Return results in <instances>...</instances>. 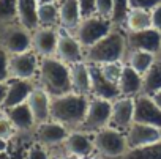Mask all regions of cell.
<instances>
[{
	"label": "cell",
	"instance_id": "836d02e7",
	"mask_svg": "<svg viewBox=\"0 0 161 159\" xmlns=\"http://www.w3.org/2000/svg\"><path fill=\"white\" fill-rule=\"evenodd\" d=\"M24 159H52V154H51L49 148H46L36 142L32 146H29V150L24 154Z\"/></svg>",
	"mask_w": 161,
	"mask_h": 159
},
{
	"label": "cell",
	"instance_id": "74e56055",
	"mask_svg": "<svg viewBox=\"0 0 161 159\" xmlns=\"http://www.w3.org/2000/svg\"><path fill=\"white\" fill-rule=\"evenodd\" d=\"M79 7H80V13L82 18H89L95 14V2L97 0H77Z\"/></svg>",
	"mask_w": 161,
	"mask_h": 159
},
{
	"label": "cell",
	"instance_id": "b9f144b4",
	"mask_svg": "<svg viewBox=\"0 0 161 159\" xmlns=\"http://www.w3.org/2000/svg\"><path fill=\"white\" fill-rule=\"evenodd\" d=\"M52 157H54V159H77V157H71V156L65 154L63 151H62V153H57V154H54Z\"/></svg>",
	"mask_w": 161,
	"mask_h": 159
},
{
	"label": "cell",
	"instance_id": "4dcf8cb0",
	"mask_svg": "<svg viewBox=\"0 0 161 159\" xmlns=\"http://www.w3.org/2000/svg\"><path fill=\"white\" fill-rule=\"evenodd\" d=\"M128 11H130L128 0H114V13H112V18H111L114 27L123 29Z\"/></svg>",
	"mask_w": 161,
	"mask_h": 159
},
{
	"label": "cell",
	"instance_id": "83f0119b",
	"mask_svg": "<svg viewBox=\"0 0 161 159\" xmlns=\"http://www.w3.org/2000/svg\"><path fill=\"white\" fill-rule=\"evenodd\" d=\"M36 14H38V25L40 27H52V29H58L60 27L58 2H51V3L38 5Z\"/></svg>",
	"mask_w": 161,
	"mask_h": 159
},
{
	"label": "cell",
	"instance_id": "8992f818",
	"mask_svg": "<svg viewBox=\"0 0 161 159\" xmlns=\"http://www.w3.org/2000/svg\"><path fill=\"white\" fill-rule=\"evenodd\" d=\"M111 114H112V101L90 96L86 118H84V121H82L79 129L84 131V132L93 134V132L109 126Z\"/></svg>",
	"mask_w": 161,
	"mask_h": 159
},
{
	"label": "cell",
	"instance_id": "60d3db41",
	"mask_svg": "<svg viewBox=\"0 0 161 159\" xmlns=\"http://www.w3.org/2000/svg\"><path fill=\"white\" fill-rule=\"evenodd\" d=\"M7 151H8V142L3 140V139H0V154L7 153Z\"/></svg>",
	"mask_w": 161,
	"mask_h": 159
},
{
	"label": "cell",
	"instance_id": "4fadbf2b",
	"mask_svg": "<svg viewBox=\"0 0 161 159\" xmlns=\"http://www.w3.org/2000/svg\"><path fill=\"white\" fill-rule=\"evenodd\" d=\"M134 121L161 128V107L148 95L134 96Z\"/></svg>",
	"mask_w": 161,
	"mask_h": 159
},
{
	"label": "cell",
	"instance_id": "c3c4849f",
	"mask_svg": "<svg viewBox=\"0 0 161 159\" xmlns=\"http://www.w3.org/2000/svg\"><path fill=\"white\" fill-rule=\"evenodd\" d=\"M52 159H54V157H52Z\"/></svg>",
	"mask_w": 161,
	"mask_h": 159
},
{
	"label": "cell",
	"instance_id": "9a60e30c",
	"mask_svg": "<svg viewBox=\"0 0 161 159\" xmlns=\"http://www.w3.org/2000/svg\"><path fill=\"white\" fill-rule=\"evenodd\" d=\"M60 29V27H58ZM58 29L38 27L32 32V50L40 57H52L57 50Z\"/></svg>",
	"mask_w": 161,
	"mask_h": 159
},
{
	"label": "cell",
	"instance_id": "d590c367",
	"mask_svg": "<svg viewBox=\"0 0 161 159\" xmlns=\"http://www.w3.org/2000/svg\"><path fill=\"white\" fill-rule=\"evenodd\" d=\"M112 13H114V0H97L95 2V14L111 19Z\"/></svg>",
	"mask_w": 161,
	"mask_h": 159
},
{
	"label": "cell",
	"instance_id": "d6986e66",
	"mask_svg": "<svg viewBox=\"0 0 161 159\" xmlns=\"http://www.w3.org/2000/svg\"><path fill=\"white\" fill-rule=\"evenodd\" d=\"M27 104L35 117L36 125L51 120V95L43 87L36 85L33 88V92L27 99Z\"/></svg>",
	"mask_w": 161,
	"mask_h": 159
},
{
	"label": "cell",
	"instance_id": "bcb514c9",
	"mask_svg": "<svg viewBox=\"0 0 161 159\" xmlns=\"http://www.w3.org/2000/svg\"><path fill=\"white\" fill-rule=\"evenodd\" d=\"M159 54H161V50H159Z\"/></svg>",
	"mask_w": 161,
	"mask_h": 159
},
{
	"label": "cell",
	"instance_id": "8fae6325",
	"mask_svg": "<svg viewBox=\"0 0 161 159\" xmlns=\"http://www.w3.org/2000/svg\"><path fill=\"white\" fill-rule=\"evenodd\" d=\"M55 57H58L62 61L68 65H74L79 61H86V52L80 43L76 40L73 32L58 29V43H57V50Z\"/></svg>",
	"mask_w": 161,
	"mask_h": 159
},
{
	"label": "cell",
	"instance_id": "277c9868",
	"mask_svg": "<svg viewBox=\"0 0 161 159\" xmlns=\"http://www.w3.org/2000/svg\"><path fill=\"white\" fill-rule=\"evenodd\" d=\"M93 142L95 151L101 159H117L130 150L125 131L114 126H106L93 132Z\"/></svg>",
	"mask_w": 161,
	"mask_h": 159
},
{
	"label": "cell",
	"instance_id": "7402d4cb",
	"mask_svg": "<svg viewBox=\"0 0 161 159\" xmlns=\"http://www.w3.org/2000/svg\"><path fill=\"white\" fill-rule=\"evenodd\" d=\"M71 68V87L73 92L92 96V79H90V68L87 61H79L69 65Z\"/></svg>",
	"mask_w": 161,
	"mask_h": 159
},
{
	"label": "cell",
	"instance_id": "f35d334b",
	"mask_svg": "<svg viewBox=\"0 0 161 159\" xmlns=\"http://www.w3.org/2000/svg\"><path fill=\"white\" fill-rule=\"evenodd\" d=\"M150 13H152V27L161 33V3H158Z\"/></svg>",
	"mask_w": 161,
	"mask_h": 159
},
{
	"label": "cell",
	"instance_id": "e0dca14e",
	"mask_svg": "<svg viewBox=\"0 0 161 159\" xmlns=\"http://www.w3.org/2000/svg\"><path fill=\"white\" fill-rule=\"evenodd\" d=\"M133 121H134V98L120 96L115 101H112V114L109 126L126 131Z\"/></svg>",
	"mask_w": 161,
	"mask_h": 159
},
{
	"label": "cell",
	"instance_id": "f546056e",
	"mask_svg": "<svg viewBox=\"0 0 161 159\" xmlns=\"http://www.w3.org/2000/svg\"><path fill=\"white\" fill-rule=\"evenodd\" d=\"M0 22H18V0H0Z\"/></svg>",
	"mask_w": 161,
	"mask_h": 159
},
{
	"label": "cell",
	"instance_id": "7bdbcfd3",
	"mask_svg": "<svg viewBox=\"0 0 161 159\" xmlns=\"http://www.w3.org/2000/svg\"><path fill=\"white\" fill-rule=\"evenodd\" d=\"M152 98H153V99L156 101V104H158V106L161 107V92H158V93H156L155 96H152Z\"/></svg>",
	"mask_w": 161,
	"mask_h": 159
},
{
	"label": "cell",
	"instance_id": "ffe728a7",
	"mask_svg": "<svg viewBox=\"0 0 161 159\" xmlns=\"http://www.w3.org/2000/svg\"><path fill=\"white\" fill-rule=\"evenodd\" d=\"M119 90L120 96L134 98L142 93V74L134 71L128 63H123V69L119 79Z\"/></svg>",
	"mask_w": 161,
	"mask_h": 159
},
{
	"label": "cell",
	"instance_id": "5b68a950",
	"mask_svg": "<svg viewBox=\"0 0 161 159\" xmlns=\"http://www.w3.org/2000/svg\"><path fill=\"white\" fill-rule=\"evenodd\" d=\"M112 29H114V24L109 18L93 14L89 18H82V21L73 30V35L80 43V46L84 47V52H86V49L98 43L101 38H104Z\"/></svg>",
	"mask_w": 161,
	"mask_h": 159
},
{
	"label": "cell",
	"instance_id": "5bb4252c",
	"mask_svg": "<svg viewBox=\"0 0 161 159\" xmlns=\"http://www.w3.org/2000/svg\"><path fill=\"white\" fill-rule=\"evenodd\" d=\"M125 134L128 140V148H137L161 140V128L137 121H133L130 128L125 131Z\"/></svg>",
	"mask_w": 161,
	"mask_h": 159
},
{
	"label": "cell",
	"instance_id": "ab89813d",
	"mask_svg": "<svg viewBox=\"0 0 161 159\" xmlns=\"http://www.w3.org/2000/svg\"><path fill=\"white\" fill-rule=\"evenodd\" d=\"M7 88H8V81L7 82H0V110H2L5 96H7Z\"/></svg>",
	"mask_w": 161,
	"mask_h": 159
},
{
	"label": "cell",
	"instance_id": "484cf974",
	"mask_svg": "<svg viewBox=\"0 0 161 159\" xmlns=\"http://www.w3.org/2000/svg\"><path fill=\"white\" fill-rule=\"evenodd\" d=\"M145 29H152V13L147 10L130 8L125 24H123V30L125 32H139V30H145Z\"/></svg>",
	"mask_w": 161,
	"mask_h": 159
},
{
	"label": "cell",
	"instance_id": "8d00e7d4",
	"mask_svg": "<svg viewBox=\"0 0 161 159\" xmlns=\"http://www.w3.org/2000/svg\"><path fill=\"white\" fill-rule=\"evenodd\" d=\"M158 3H161V0H128L130 8L147 10V11H152Z\"/></svg>",
	"mask_w": 161,
	"mask_h": 159
},
{
	"label": "cell",
	"instance_id": "7a4b0ae2",
	"mask_svg": "<svg viewBox=\"0 0 161 159\" xmlns=\"http://www.w3.org/2000/svg\"><path fill=\"white\" fill-rule=\"evenodd\" d=\"M38 85L43 87L51 96H60L73 92L71 68L58 57H40Z\"/></svg>",
	"mask_w": 161,
	"mask_h": 159
},
{
	"label": "cell",
	"instance_id": "f6af8a7d",
	"mask_svg": "<svg viewBox=\"0 0 161 159\" xmlns=\"http://www.w3.org/2000/svg\"><path fill=\"white\" fill-rule=\"evenodd\" d=\"M158 58H159V60H161V54H158Z\"/></svg>",
	"mask_w": 161,
	"mask_h": 159
},
{
	"label": "cell",
	"instance_id": "4316f807",
	"mask_svg": "<svg viewBox=\"0 0 161 159\" xmlns=\"http://www.w3.org/2000/svg\"><path fill=\"white\" fill-rule=\"evenodd\" d=\"M156 54L147 52V50H137V49H131L126 52L125 55V63H128L134 71H137L139 74H144L156 60Z\"/></svg>",
	"mask_w": 161,
	"mask_h": 159
},
{
	"label": "cell",
	"instance_id": "ba28073f",
	"mask_svg": "<svg viewBox=\"0 0 161 159\" xmlns=\"http://www.w3.org/2000/svg\"><path fill=\"white\" fill-rule=\"evenodd\" d=\"M40 69V55L33 50L10 55V79L35 81Z\"/></svg>",
	"mask_w": 161,
	"mask_h": 159
},
{
	"label": "cell",
	"instance_id": "3957f363",
	"mask_svg": "<svg viewBox=\"0 0 161 159\" xmlns=\"http://www.w3.org/2000/svg\"><path fill=\"white\" fill-rule=\"evenodd\" d=\"M126 52H128V47H126L125 30L114 27L104 38H101L98 43L86 49V61L95 63V65L123 61Z\"/></svg>",
	"mask_w": 161,
	"mask_h": 159
},
{
	"label": "cell",
	"instance_id": "ee69618b",
	"mask_svg": "<svg viewBox=\"0 0 161 159\" xmlns=\"http://www.w3.org/2000/svg\"><path fill=\"white\" fill-rule=\"evenodd\" d=\"M51 2H58V0H36L38 5H41V3H51Z\"/></svg>",
	"mask_w": 161,
	"mask_h": 159
},
{
	"label": "cell",
	"instance_id": "f1b7e54d",
	"mask_svg": "<svg viewBox=\"0 0 161 159\" xmlns=\"http://www.w3.org/2000/svg\"><path fill=\"white\" fill-rule=\"evenodd\" d=\"M117 159H161V140L150 145L130 148L125 154H122Z\"/></svg>",
	"mask_w": 161,
	"mask_h": 159
},
{
	"label": "cell",
	"instance_id": "6da1fadb",
	"mask_svg": "<svg viewBox=\"0 0 161 159\" xmlns=\"http://www.w3.org/2000/svg\"><path fill=\"white\" fill-rule=\"evenodd\" d=\"M90 96L69 92L60 96H51V120L62 123L69 131L79 129L82 125Z\"/></svg>",
	"mask_w": 161,
	"mask_h": 159
},
{
	"label": "cell",
	"instance_id": "2e32d148",
	"mask_svg": "<svg viewBox=\"0 0 161 159\" xmlns=\"http://www.w3.org/2000/svg\"><path fill=\"white\" fill-rule=\"evenodd\" d=\"M89 68H90V79H92V96L108 99V101H115L117 98H120L119 85L108 81L100 69V65L89 63Z\"/></svg>",
	"mask_w": 161,
	"mask_h": 159
},
{
	"label": "cell",
	"instance_id": "9c48e42d",
	"mask_svg": "<svg viewBox=\"0 0 161 159\" xmlns=\"http://www.w3.org/2000/svg\"><path fill=\"white\" fill-rule=\"evenodd\" d=\"M35 132V140L38 143H41L43 146L54 150V148H60L63 145V142L66 140L69 129L66 126H63L62 123H57L54 120H47L44 123H38L33 129Z\"/></svg>",
	"mask_w": 161,
	"mask_h": 159
},
{
	"label": "cell",
	"instance_id": "e575fe53",
	"mask_svg": "<svg viewBox=\"0 0 161 159\" xmlns=\"http://www.w3.org/2000/svg\"><path fill=\"white\" fill-rule=\"evenodd\" d=\"M10 81V54L0 46V82Z\"/></svg>",
	"mask_w": 161,
	"mask_h": 159
},
{
	"label": "cell",
	"instance_id": "52a82bcc",
	"mask_svg": "<svg viewBox=\"0 0 161 159\" xmlns=\"http://www.w3.org/2000/svg\"><path fill=\"white\" fill-rule=\"evenodd\" d=\"M60 150L77 159H90L97 151H95V142H93V134L84 132L80 129H73L69 131L66 140L60 146Z\"/></svg>",
	"mask_w": 161,
	"mask_h": 159
},
{
	"label": "cell",
	"instance_id": "cb8c5ba5",
	"mask_svg": "<svg viewBox=\"0 0 161 159\" xmlns=\"http://www.w3.org/2000/svg\"><path fill=\"white\" fill-rule=\"evenodd\" d=\"M38 3L36 0H18V22L27 30L38 29Z\"/></svg>",
	"mask_w": 161,
	"mask_h": 159
},
{
	"label": "cell",
	"instance_id": "44dd1931",
	"mask_svg": "<svg viewBox=\"0 0 161 159\" xmlns=\"http://www.w3.org/2000/svg\"><path fill=\"white\" fill-rule=\"evenodd\" d=\"M3 112L11 120V123L14 125V128H16L18 132L33 131L35 126H36L35 117H33V114H32V110H30V107H29L27 103H22V104H18L14 107L5 109Z\"/></svg>",
	"mask_w": 161,
	"mask_h": 159
},
{
	"label": "cell",
	"instance_id": "30bf717a",
	"mask_svg": "<svg viewBox=\"0 0 161 159\" xmlns=\"http://www.w3.org/2000/svg\"><path fill=\"white\" fill-rule=\"evenodd\" d=\"M0 46H2L10 55L32 50V32L27 30L25 27H22L19 22L10 24L8 29L5 30L3 36H2Z\"/></svg>",
	"mask_w": 161,
	"mask_h": 159
},
{
	"label": "cell",
	"instance_id": "ac0fdd59",
	"mask_svg": "<svg viewBox=\"0 0 161 159\" xmlns=\"http://www.w3.org/2000/svg\"><path fill=\"white\" fill-rule=\"evenodd\" d=\"M38 84L33 81H25V79H10L8 81V88H7V96L2 106V110L14 107L18 104L27 103L30 93Z\"/></svg>",
	"mask_w": 161,
	"mask_h": 159
},
{
	"label": "cell",
	"instance_id": "7c38bea8",
	"mask_svg": "<svg viewBox=\"0 0 161 159\" xmlns=\"http://www.w3.org/2000/svg\"><path fill=\"white\" fill-rule=\"evenodd\" d=\"M125 35H126L128 50L137 49V50H147L156 55L161 50V33L155 30L153 27L139 30V32H125Z\"/></svg>",
	"mask_w": 161,
	"mask_h": 159
},
{
	"label": "cell",
	"instance_id": "1f68e13d",
	"mask_svg": "<svg viewBox=\"0 0 161 159\" xmlns=\"http://www.w3.org/2000/svg\"><path fill=\"white\" fill-rule=\"evenodd\" d=\"M123 63L125 61L103 63V65H100V69H101V72L104 74V77L108 79V81L119 85V79H120V74H122V69H123Z\"/></svg>",
	"mask_w": 161,
	"mask_h": 159
},
{
	"label": "cell",
	"instance_id": "d4e9b609",
	"mask_svg": "<svg viewBox=\"0 0 161 159\" xmlns=\"http://www.w3.org/2000/svg\"><path fill=\"white\" fill-rule=\"evenodd\" d=\"M161 92V60L156 57L153 65L142 74V93L155 96Z\"/></svg>",
	"mask_w": 161,
	"mask_h": 159
},
{
	"label": "cell",
	"instance_id": "7dc6e473",
	"mask_svg": "<svg viewBox=\"0 0 161 159\" xmlns=\"http://www.w3.org/2000/svg\"><path fill=\"white\" fill-rule=\"evenodd\" d=\"M22 159H24V157H22Z\"/></svg>",
	"mask_w": 161,
	"mask_h": 159
},
{
	"label": "cell",
	"instance_id": "d6a6232c",
	"mask_svg": "<svg viewBox=\"0 0 161 159\" xmlns=\"http://www.w3.org/2000/svg\"><path fill=\"white\" fill-rule=\"evenodd\" d=\"M16 132L18 131H16L14 125L11 123V120L7 117V114L3 110H0V139L10 142Z\"/></svg>",
	"mask_w": 161,
	"mask_h": 159
},
{
	"label": "cell",
	"instance_id": "603a6c76",
	"mask_svg": "<svg viewBox=\"0 0 161 159\" xmlns=\"http://www.w3.org/2000/svg\"><path fill=\"white\" fill-rule=\"evenodd\" d=\"M60 8V27L73 32L82 21V13L77 0H58Z\"/></svg>",
	"mask_w": 161,
	"mask_h": 159
}]
</instances>
